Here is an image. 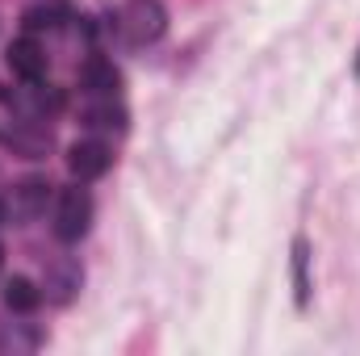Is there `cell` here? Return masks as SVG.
Returning <instances> with one entry per match:
<instances>
[{"instance_id": "5b68a950", "label": "cell", "mask_w": 360, "mask_h": 356, "mask_svg": "<svg viewBox=\"0 0 360 356\" xmlns=\"http://www.w3.org/2000/svg\"><path fill=\"white\" fill-rule=\"evenodd\" d=\"M80 281H84V272H80V265H72V260H55V265L46 268V293L55 302H72L76 289H80Z\"/></svg>"}, {"instance_id": "6da1fadb", "label": "cell", "mask_w": 360, "mask_h": 356, "mask_svg": "<svg viewBox=\"0 0 360 356\" xmlns=\"http://www.w3.org/2000/svg\"><path fill=\"white\" fill-rule=\"evenodd\" d=\"M122 30H126V38L134 46H147L168 30V13H164L160 0H130L122 8Z\"/></svg>"}, {"instance_id": "8992f818", "label": "cell", "mask_w": 360, "mask_h": 356, "mask_svg": "<svg viewBox=\"0 0 360 356\" xmlns=\"http://www.w3.org/2000/svg\"><path fill=\"white\" fill-rule=\"evenodd\" d=\"M80 80H84V89L96 92V96H113V92L122 89V76H117V68H113L109 59H101V55H92L89 63H84Z\"/></svg>"}, {"instance_id": "8fae6325", "label": "cell", "mask_w": 360, "mask_h": 356, "mask_svg": "<svg viewBox=\"0 0 360 356\" xmlns=\"http://www.w3.org/2000/svg\"><path fill=\"white\" fill-rule=\"evenodd\" d=\"M55 13H59L55 4H38V8H30V13H25V30H30V34L51 30V25H55Z\"/></svg>"}, {"instance_id": "30bf717a", "label": "cell", "mask_w": 360, "mask_h": 356, "mask_svg": "<svg viewBox=\"0 0 360 356\" xmlns=\"http://www.w3.org/2000/svg\"><path fill=\"white\" fill-rule=\"evenodd\" d=\"M84 122H89V126H109V130H126V109L109 101V105L89 109V113H84Z\"/></svg>"}, {"instance_id": "3957f363", "label": "cell", "mask_w": 360, "mask_h": 356, "mask_svg": "<svg viewBox=\"0 0 360 356\" xmlns=\"http://www.w3.org/2000/svg\"><path fill=\"white\" fill-rule=\"evenodd\" d=\"M109 164H113V155H109V147L96 143V139H80V143L68 151V168H72V177H80V180L105 177Z\"/></svg>"}, {"instance_id": "ba28073f", "label": "cell", "mask_w": 360, "mask_h": 356, "mask_svg": "<svg viewBox=\"0 0 360 356\" xmlns=\"http://www.w3.org/2000/svg\"><path fill=\"white\" fill-rule=\"evenodd\" d=\"M46 197H51V180L25 177L21 184H17V210H21V214H30V218L46 210Z\"/></svg>"}, {"instance_id": "277c9868", "label": "cell", "mask_w": 360, "mask_h": 356, "mask_svg": "<svg viewBox=\"0 0 360 356\" xmlns=\"http://www.w3.org/2000/svg\"><path fill=\"white\" fill-rule=\"evenodd\" d=\"M8 68H13L21 80H38V76L46 72V55H42V46H38L34 38H17V42L8 46Z\"/></svg>"}, {"instance_id": "9c48e42d", "label": "cell", "mask_w": 360, "mask_h": 356, "mask_svg": "<svg viewBox=\"0 0 360 356\" xmlns=\"http://www.w3.org/2000/svg\"><path fill=\"white\" fill-rule=\"evenodd\" d=\"M4 306H8V310H17V314H30V310L38 306V289H34V281L13 276V281L4 285Z\"/></svg>"}, {"instance_id": "7a4b0ae2", "label": "cell", "mask_w": 360, "mask_h": 356, "mask_svg": "<svg viewBox=\"0 0 360 356\" xmlns=\"http://www.w3.org/2000/svg\"><path fill=\"white\" fill-rule=\"evenodd\" d=\"M89 222H92V197L84 189H63L59 210H55V235L63 243H76V239L89 235Z\"/></svg>"}, {"instance_id": "4fadbf2b", "label": "cell", "mask_w": 360, "mask_h": 356, "mask_svg": "<svg viewBox=\"0 0 360 356\" xmlns=\"http://www.w3.org/2000/svg\"><path fill=\"white\" fill-rule=\"evenodd\" d=\"M0 256H4V248H0Z\"/></svg>"}, {"instance_id": "52a82bcc", "label": "cell", "mask_w": 360, "mask_h": 356, "mask_svg": "<svg viewBox=\"0 0 360 356\" xmlns=\"http://www.w3.org/2000/svg\"><path fill=\"white\" fill-rule=\"evenodd\" d=\"M293 302L297 310L310 306V243L302 235L293 239Z\"/></svg>"}, {"instance_id": "7c38bea8", "label": "cell", "mask_w": 360, "mask_h": 356, "mask_svg": "<svg viewBox=\"0 0 360 356\" xmlns=\"http://www.w3.org/2000/svg\"><path fill=\"white\" fill-rule=\"evenodd\" d=\"M356 76H360V51H356Z\"/></svg>"}]
</instances>
